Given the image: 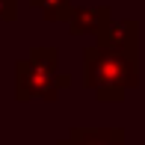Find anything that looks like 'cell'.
I'll use <instances>...</instances> for the list:
<instances>
[{"label":"cell","mask_w":145,"mask_h":145,"mask_svg":"<svg viewBox=\"0 0 145 145\" xmlns=\"http://www.w3.org/2000/svg\"><path fill=\"white\" fill-rule=\"evenodd\" d=\"M83 86L95 92L101 104L124 101V92L139 86L136 56L104 44H89L83 50Z\"/></svg>","instance_id":"cell-1"},{"label":"cell","mask_w":145,"mask_h":145,"mask_svg":"<svg viewBox=\"0 0 145 145\" xmlns=\"http://www.w3.org/2000/svg\"><path fill=\"white\" fill-rule=\"evenodd\" d=\"M56 65H59V54L56 48H33L27 59L15 62V101L27 104L33 98L54 104L59 98V86H56Z\"/></svg>","instance_id":"cell-2"},{"label":"cell","mask_w":145,"mask_h":145,"mask_svg":"<svg viewBox=\"0 0 145 145\" xmlns=\"http://www.w3.org/2000/svg\"><path fill=\"white\" fill-rule=\"evenodd\" d=\"M95 44H104V48H116L124 50V54L136 56L139 54V24L133 18H121V21H110L107 27L95 36Z\"/></svg>","instance_id":"cell-3"},{"label":"cell","mask_w":145,"mask_h":145,"mask_svg":"<svg viewBox=\"0 0 145 145\" xmlns=\"http://www.w3.org/2000/svg\"><path fill=\"white\" fill-rule=\"evenodd\" d=\"M110 21H113L110 6H80V9H71L65 24L71 36H98Z\"/></svg>","instance_id":"cell-4"},{"label":"cell","mask_w":145,"mask_h":145,"mask_svg":"<svg viewBox=\"0 0 145 145\" xmlns=\"http://www.w3.org/2000/svg\"><path fill=\"white\" fill-rule=\"evenodd\" d=\"M56 145H124L121 127H71Z\"/></svg>","instance_id":"cell-5"},{"label":"cell","mask_w":145,"mask_h":145,"mask_svg":"<svg viewBox=\"0 0 145 145\" xmlns=\"http://www.w3.org/2000/svg\"><path fill=\"white\" fill-rule=\"evenodd\" d=\"M30 6H36L44 15V21H50V24H65L71 9H74L71 0H30Z\"/></svg>","instance_id":"cell-6"},{"label":"cell","mask_w":145,"mask_h":145,"mask_svg":"<svg viewBox=\"0 0 145 145\" xmlns=\"http://www.w3.org/2000/svg\"><path fill=\"white\" fill-rule=\"evenodd\" d=\"M18 18V0H0V21L12 24Z\"/></svg>","instance_id":"cell-7"},{"label":"cell","mask_w":145,"mask_h":145,"mask_svg":"<svg viewBox=\"0 0 145 145\" xmlns=\"http://www.w3.org/2000/svg\"><path fill=\"white\" fill-rule=\"evenodd\" d=\"M56 86H59V89L71 86V77H68V74H62V71H56Z\"/></svg>","instance_id":"cell-8"}]
</instances>
